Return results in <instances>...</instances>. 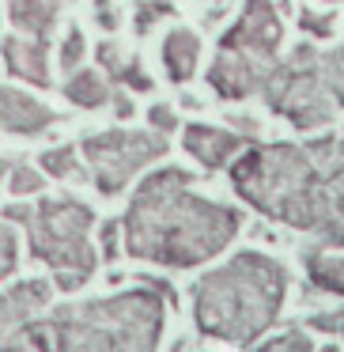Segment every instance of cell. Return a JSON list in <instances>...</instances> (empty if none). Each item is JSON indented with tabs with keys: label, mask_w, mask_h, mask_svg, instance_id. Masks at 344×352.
I'll return each mask as SVG.
<instances>
[{
	"label": "cell",
	"mask_w": 344,
	"mask_h": 352,
	"mask_svg": "<svg viewBox=\"0 0 344 352\" xmlns=\"http://www.w3.org/2000/svg\"><path fill=\"white\" fill-rule=\"evenodd\" d=\"M110 102H114V114L122 118V122H129L133 110H137V107H133V99H129V95H122V91H110Z\"/></svg>",
	"instance_id": "33"
},
{
	"label": "cell",
	"mask_w": 344,
	"mask_h": 352,
	"mask_svg": "<svg viewBox=\"0 0 344 352\" xmlns=\"http://www.w3.org/2000/svg\"><path fill=\"white\" fill-rule=\"evenodd\" d=\"M117 235H122V220H106L102 223V254L110 261L117 258Z\"/></svg>",
	"instance_id": "29"
},
{
	"label": "cell",
	"mask_w": 344,
	"mask_h": 352,
	"mask_svg": "<svg viewBox=\"0 0 344 352\" xmlns=\"http://www.w3.org/2000/svg\"><path fill=\"white\" fill-rule=\"evenodd\" d=\"M306 329H318V333H336V311L310 314V318H306Z\"/></svg>",
	"instance_id": "30"
},
{
	"label": "cell",
	"mask_w": 344,
	"mask_h": 352,
	"mask_svg": "<svg viewBox=\"0 0 344 352\" xmlns=\"http://www.w3.org/2000/svg\"><path fill=\"white\" fill-rule=\"evenodd\" d=\"M0 57L8 76L23 80L31 87H54V72H49V42L46 38H31V34H8L0 38Z\"/></svg>",
	"instance_id": "10"
},
{
	"label": "cell",
	"mask_w": 344,
	"mask_h": 352,
	"mask_svg": "<svg viewBox=\"0 0 344 352\" xmlns=\"http://www.w3.org/2000/svg\"><path fill=\"white\" fill-rule=\"evenodd\" d=\"M87 57V38L80 27H69V34H65L61 42V54H57V61H61V72H76L80 65H84Z\"/></svg>",
	"instance_id": "21"
},
{
	"label": "cell",
	"mask_w": 344,
	"mask_h": 352,
	"mask_svg": "<svg viewBox=\"0 0 344 352\" xmlns=\"http://www.w3.org/2000/svg\"><path fill=\"white\" fill-rule=\"evenodd\" d=\"M227 125H231V133H238L242 140H257L261 137V125H257V118H250V114H227Z\"/></svg>",
	"instance_id": "28"
},
{
	"label": "cell",
	"mask_w": 344,
	"mask_h": 352,
	"mask_svg": "<svg viewBox=\"0 0 344 352\" xmlns=\"http://www.w3.org/2000/svg\"><path fill=\"white\" fill-rule=\"evenodd\" d=\"M163 65H167L170 84H190L200 65V34L190 27H174L163 38Z\"/></svg>",
	"instance_id": "13"
},
{
	"label": "cell",
	"mask_w": 344,
	"mask_h": 352,
	"mask_svg": "<svg viewBox=\"0 0 344 352\" xmlns=\"http://www.w3.org/2000/svg\"><path fill=\"white\" fill-rule=\"evenodd\" d=\"M227 178L231 190L250 208L295 231H310L314 239H321L333 223L344 220L325 193L321 163L310 152V144H291V140L257 144L253 140L227 163Z\"/></svg>",
	"instance_id": "2"
},
{
	"label": "cell",
	"mask_w": 344,
	"mask_h": 352,
	"mask_svg": "<svg viewBox=\"0 0 344 352\" xmlns=\"http://www.w3.org/2000/svg\"><path fill=\"white\" fill-rule=\"evenodd\" d=\"M212 4H223V0H212Z\"/></svg>",
	"instance_id": "41"
},
{
	"label": "cell",
	"mask_w": 344,
	"mask_h": 352,
	"mask_svg": "<svg viewBox=\"0 0 344 352\" xmlns=\"http://www.w3.org/2000/svg\"><path fill=\"white\" fill-rule=\"evenodd\" d=\"M336 27V12H314V8H299V31L310 38H333Z\"/></svg>",
	"instance_id": "23"
},
{
	"label": "cell",
	"mask_w": 344,
	"mask_h": 352,
	"mask_svg": "<svg viewBox=\"0 0 344 352\" xmlns=\"http://www.w3.org/2000/svg\"><path fill=\"white\" fill-rule=\"evenodd\" d=\"M42 186H46L42 170L27 167V163H16V167L8 170V190L16 193V197H31V193H42Z\"/></svg>",
	"instance_id": "22"
},
{
	"label": "cell",
	"mask_w": 344,
	"mask_h": 352,
	"mask_svg": "<svg viewBox=\"0 0 344 352\" xmlns=\"http://www.w3.org/2000/svg\"><path fill=\"white\" fill-rule=\"evenodd\" d=\"M284 46V19L273 8V0H246L242 16L220 34V50L246 54L253 61H276Z\"/></svg>",
	"instance_id": "8"
},
{
	"label": "cell",
	"mask_w": 344,
	"mask_h": 352,
	"mask_svg": "<svg viewBox=\"0 0 344 352\" xmlns=\"http://www.w3.org/2000/svg\"><path fill=\"white\" fill-rule=\"evenodd\" d=\"M336 333L344 337V311H336Z\"/></svg>",
	"instance_id": "36"
},
{
	"label": "cell",
	"mask_w": 344,
	"mask_h": 352,
	"mask_svg": "<svg viewBox=\"0 0 344 352\" xmlns=\"http://www.w3.org/2000/svg\"><path fill=\"white\" fill-rule=\"evenodd\" d=\"M303 269L306 280L314 284L318 292H329V296H344V258L333 250H303Z\"/></svg>",
	"instance_id": "16"
},
{
	"label": "cell",
	"mask_w": 344,
	"mask_h": 352,
	"mask_svg": "<svg viewBox=\"0 0 344 352\" xmlns=\"http://www.w3.org/2000/svg\"><path fill=\"white\" fill-rule=\"evenodd\" d=\"M38 167L49 178H80V148H72V144L49 148V152L38 155Z\"/></svg>",
	"instance_id": "19"
},
{
	"label": "cell",
	"mask_w": 344,
	"mask_h": 352,
	"mask_svg": "<svg viewBox=\"0 0 344 352\" xmlns=\"http://www.w3.org/2000/svg\"><path fill=\"white\" fill-rule=\"evenodd\" d=\"M117 84L129 87V91H140V95L155 87V84H152V76L144 72V61H140V57H129V61L122 65V76H117Z\"/></svg>",
	"instance_id": "26"
},
{
	"label": "cell",
	"mask_w": 344,
	"mask_h": 352,
	"mask_svg": "<svg viewBox=\"0 0 344 352\" xmlns=\"http://www.w3.org/2000/svg\"><path fill=\"white\" fill-rule=\"evenodd\" d=\"M265 69H268L265 61H253V57H246V54L220 50L212 69H208V87L216 91V99H227V102L250 99V95H257Z\"/></svg>",
	"instance_id": "9"
},
{
	"label": "cell",
	"mask_w": 344,
	"mask_h": 352,
	"mask_svg": "<svg viewBox=\"0 0 344 352\" xmlns=\"http://www.w3.org/2000/svg\"><path fill=\"white\" fill-rule=\"evenodd\" d=\"M31 212H34L31 205H8V208H4V220H8V223H27V220H31Z\"/></svg>",
	"instance_id": "34"
},
{
	"label": "cell",
	"mask_w": 344,
	"mask_h": 352,
	"mask_svg": "<svg viewBox=\"0 0 344 352\" xmlns=\"http://www.w3.org/2000/svg\"><path fill=\"white\" fill-rule=\"evenodd\" d=\"M80 152L91 163L95 190L102 197H117L144 167L170 152L167 137L155 129H106L80 140Z\"/></svg>",
	"instance_id": "7"
},
{
	"label": "cell",
	"mask_w": 344,
	"mask_h": 352,
	"mask_svg": "<svg viewBox=\"0 0 344 352\" xmlns=\"http://www.w3.org/2000/svg\"><path fill=\"white\" fill-rule=\"evenodd\" d=\"M155 19H159V16L152 12V4H148V0H144V4H137V34H148L155 27Z\"/></svg>",
	"instance_id": "31"
},
{
	"label": "cell",
	"mask_w": 344,
	"mask_h": 352,
	"mask_svg": "<svg viewBox=\"0 0 344 352\" xmlns=\"http://www.w3.org/2000/svg\"><path fill=\"white\" fill-rule=\"evenodd\" d=\"M257 95L265 99V107L273 114L288 118L291 129H299V133H314V129L333 125L336 107L329 99V91L321 87L318 46H310V42H299L284 61L280 57L268 61Z\"/></svg>",
	"instance_id": "5"
},
{
	"label": "cell",
	"mask_w": 344,
	"mask_h": 352,
	"mask_svg": "<svg viewBox=\"0 0 344 352\" xmlns=\"http://www.w3.org/2000/svg\"><path fill=\"white\" fill-rule=\"evenodd\" d=\"M95 61H99V72L106 80H114L117 84V76H122V50H117V42L114 38H106V42H99V46H95Z\"/></svg>",
	"instance_id": "24"
},
{
	"label": "cell",
	"mask_w": 344,
	"mask_h": 352,
	"mask_svg": "<svg viewBox=\"0 0 344 352\" xmlns=\"http://www.w3.org/2000/svg\"><path fill=\"white\" fill-rule=\"evenodd\" d=\"M4 175H8V163H4V160H0V178H4Z\"/></svg>",
	"instance_id": "39"
},
{
	"label": "cell",
	"mask_w": 344,
	"mask_h": 352,
	"mask_svg": "<svg viewBox=\"0 0 344 352\" xmlns=\"http://www.w3.org/2000/svg\"><path fill=\"white\" fill-rule=\"evenodd\" d=\"M16 265H19V239L8 223H0V280L16 273Z\"/></svg>",
	"instance_id": "25"
},
{
	"label": "cell",
	"mask_w": 344,
	"mask_h": 352,
	"mask_svg": "<svg viewBox=\"0 0 344 352\" xmlns=\"http://www.w3.org/2000/svg\"><path fill=\"white\" fill-rule=\"evenodd\" d=\"M155 16H174V0H148Z\"/></svg>",
	"instance_id": "35"
},
{
	"label": "cell",
	"mask_w": 344,
	"mask_h": 352,
	"mask_svg": "<svg viewBox=\"0 0 344 352\" xmlns=\"http://www.w3.org/2000/svg\"><path fill=\"white\" fill-rule=\"evenodd\" d=\"M106 4H114V0H95V8H106Z\"/></svg>",
	"instance_id": "38"
},
{
	"label": "cell",
	"mask_w": 344,
	"mask_h": 352,
	"mask_svg": "<svg viewBox=\"0 0 344 352\" xmlns=\"http://www.w3.org/2000/svg\"><path fill=\"white\" fill-rule=\"evenodd\" d=\"M95 212L76 197H46L34 205L27 231H31V254L57 273H95V246L87 243V231Z\"/></svg>",
	"instance_id": "6"
},
{
	"label": "cell",
	"mask_w": 344,
	"mask_h": 352,
	"mask_svg": "<svg viewBox=\"0 0 344 352\" xmlns=\"http://www.w3.org/2000/svg\"><path fill=\"white\" fill-rule=\"evenodd\" d=\"M27 326H31V318H23V314L12 307L8 292H0V352H31L23 344Z\"/></svg>",
	"instance_id": "17"
},
{
	"label": "cell",
	"mask_w": 344,
	"mask_h": 352,
	"mask_svg": "<svg viewBox=\"0 0 344 352\" xmlns=\"http://www.w3.org/2000/svg\"><path fill=\"white\" fill-rule=\"evenodd\" d=\"M197 178L182 167H159L137 186L122 228L125 250L167 269H193L223 254L242 231V212L193 193Z\"/></svg>",
	"instance_id": "1"
},
{
	"label": "cell",
	"mask_w": 344,
	"mask_h": 352,
	"mask_svg": "<svg viewBox=\"0 0 344 352\" xmlns=\"http://www.w3.org/2000/svg\"><path fill=\"white\" fill-rule=\"evenodd\" d=\"M250 140H242L238 133L220 129V125H205V122H190L182 129V148L200 163L205 170H220L235 160Z\"/></svg>",
	"instance_id": "12"
},
{
	"label": "cell",
	"mask_w": 344,
	"mask_h": 352,
	"mask_svg": "<svg viewBox=\"0 0 344 352\" xmlns=\"http://www.w3.org/2000/svg\"><path fill=\"white\" fill-rule=\"evenodd\" d=\"M321 4H344V0H321Z\"/></svg>",
	"instance_id": "40"
},
{
	"label": "cell",
	"mask_w": 344,
	"mask_h": 352,
	"mask_svg": "<svg viewBox=\"0 0 344 352\" xmlns=\"http://www.w3.org/2000/svg\"><path fill=\"white\" fill-rule=\"evenodd\" d=\"M65 99L80 110H99L110 102V80L102 76L99 69H84V65H80V69L69 72V80H65Z\"/></svg>",
	"instance_id": "15"
},
{
	"label": "cell",
	"mask_w": 344,
	"mask_h": 352,
	"mask_svg": "<svg viewBox=\"0 0 344 352\" xmlns=\"http://www.w3.org/2000/svg\"><path fill=\"white\" fill-rule=\"evenodd\" d=\"M167 296L152 284L110 299L57 307L49 329L61 352H155Z\"/></svg>",
	"instance_id": "4"
},
{
	"label": "cell",
	"mask_w": 344,
	"mask_h": 352,
	"mask_svg": "<svg viewBox=\"0 0 344 352\" xmlns=\"http://www.w3.org/2000/svg\"><path fill=\"white\" fill-rule=\"evenodd\" d=\"M314 349H318V344L310 341L306 326H288V329H280V333H273L268 341L253 344V352H314Z\"/></svg>",
	"instance_id": "20"
},
{
	"label": "cell",
	"mask_w": 344,
	"mask_h": 352,
	"mask_svg": "<svg viewBox=\"0 0 344 352\" xmlns=\"http://www.w3.org/2000/svg\"><path fill=\"white\" fill-rule=\"evenodd\" d=\"M314 352H341L336 344H321V349H314Z\"/></svg>",
	"instance_id": "37"
},
{
	"label": "cell",
	"mask_w": 344,
	"mask_h": 352,
	"mask_svg": "<svg viewBox=\"0 0 344 352\" xmlns=\"http://www.w3.org/2000/svg\"><path fill=\"white\" fill-rule=\"evenodd\" d=\"M318 76L336 110H344V46L318 50Z\"/></svg>",
	"instance_id": "18"
},
{
	"label": "cell",
	"mask_w": 344,
	"mask_h": 352,
	"mask_svg": "<svg viewBox=\"0 0 344 352\" xmlns=\"http://www.w3.org/2000/svg\"><path fill=\"white\" fill-rule=\"evenodd\" d=\"M8 19L16 31L49 42L61 23V0H8Z\"/></svg>",
	"instance_id": "14"
},
{
	"label": "cell",
	"mask_w": 344,
	"mask_h": 352,
	"mask_svg": "<svg viewBox=\"0 0 344 352\" xmlns=\"http://www.w3.org/2000/svg\"><path fill=\"white\" fill-rule=\"evenodd\" d=\"M49 125H57V110L42 99L19 91V87H0V133L12 137H38Z\"/></svg>",
	"instance_id": "11"
},
{
	"label": "cell",
	"mask_w": 344,
	"mask_h": 352,
	"mask_svg": "<svg viewBox=\"0 0 344 352\" xmlns=\"http://www.w3.org/2000/svg\"><path fill=\"white\" fill-rule=\"evenodd\" d=\"M288 269L261 250H242L193 284V318L205 337L253 349L280 318Z\"/></svg>",
	"instance_id": "3"
},
{
	"label": "cell",
	"mask_w": 344,
	"mask_h": 352,
	"mask_svg": "<svg viewBox=\"0 0 344 352\" xmlns=\"http://www.w3.org/2000/svg\"><path fill=\"white\" fill-rule=\"evenodd\" d=\"M95 19H99V27H102V31H110V34H114L117 27H122V16H117V12L110 8V4H106V8H95Z\"/></svg>",
	"instance_id": "32"
},
{
	"label": "cell",
	"mask_w": 344,
	"mask_h": 352,
	"mask_svg": "<svg viewBox=\"0 0 344 352\" xmlns=\"http://www.w3.org/2000/svg\"><path fill=\"white\" fill-rule=\"evenodd\" d=\"M148 125H152L155 133H163V137H167V133H174L178 125V114H174V107H170V102H152V107H148Z\"/></svg>",
	"instance_id": "27"
}]
</instances>
